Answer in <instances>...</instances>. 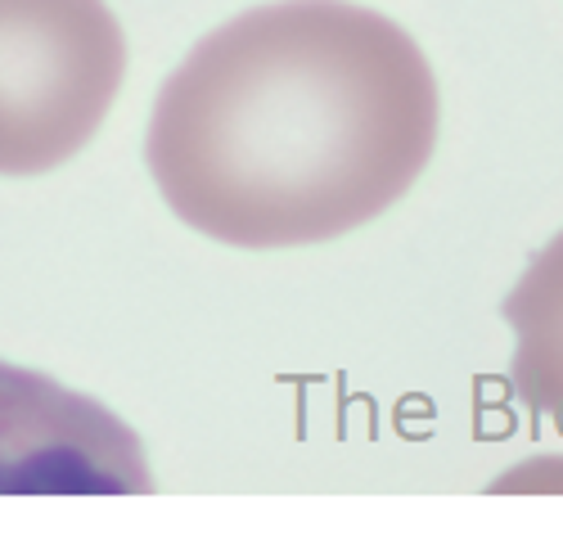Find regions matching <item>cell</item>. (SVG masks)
<instances>
[{
    "label": "cell",
    "mask_w": 563,
    "mask_h": 536,
    "mask_svg": "<svg viewBox=\"0 0 563 536\" xmlns=\"http://www.w3.org/2000/svg\"><path fill=\"white\" fill-rule=\"evenodd\" d=\"M424 51L347 0H285L203 36L154 105L167 208L230 249H302L384 217L429 167Z\"/></svg>",
    "instance_id": "cell-1"
},
{
    "label": "cell",
    "mask_w": 563,
    "mask_h": 536,
    "mask_svg": "<svg viewBox=\"0 0 563 536\" xmlns=\"http://www.w3.org/2000/svg\"><path fill=\"white\" fill-rule=\"evenodd\" d=\"M122 73L104 0H0V176H41L86 150Z\"/></svg>",
    "instance_id": "cell-2"
},
{
    "label": "cell",
    "mask_w": 563,
    "mask_h": 536,
    "mask_svg": "<svg viewBox=\"0 0 563 536\" xmlns=\"http://www.w3.org/2000/svg\"><path fill=\"white\" fill-rule=\"evenodd\" d=\"M135 433L55 379L0 361V496H140Z\"/></svg>",
    "instance_id": "cell-3"
},
{
    "label": "cell",
    "mask_w": 563,
    "mask_h": 536,
    "mask_svg": "<svg viewBox=\"0 0 563 536\" xmlns=\"http://www.w3.org/2000/svg\"><path fill=\"white\" fill-rule=\"evenodd\" d=\"M500 311L514 329V393L528 411L563 424V230L532 258Z\"/></svg>",
    "instance_id": "cell-4"
}]
</instances>
